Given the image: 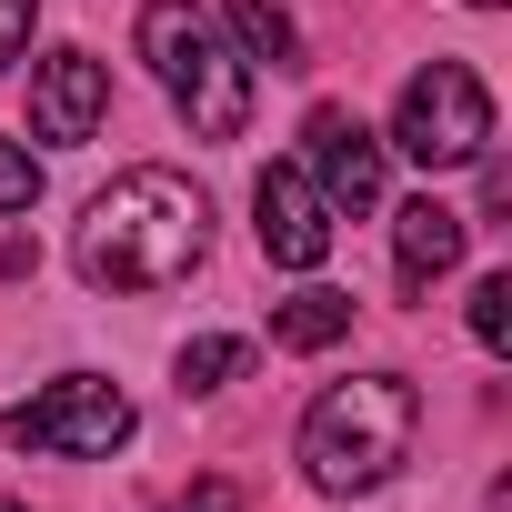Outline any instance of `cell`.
<instances>
[{"label":"cell","mask_w":512,"mask_h":512,"mask_svg":"<svg viewBox=\"0 0 512 512\" xmlns=\"http://www.w3.org/2000/svg\"><path fill=\"white\" fill-rule=\"evenodd\" d=\"M462 241H472V221H462L452 201H432V191H422V201H402V211H392V251H402V292H432V282H442V272L462 262Z\"/></svg>","instance_id":"cell-9"},{"label":"cell","mask_w":512,"mask_h":512,"mask_svg":"<svg viewBox=\"0 0 512 512\" xmlns=\"http://www.w3.org/2000/svg\"><path fill=\"white\" fill-rule=\"evenodd\" d=\"M101 111H111V71L91 61V51H51L41 71H31V131L41 141H91L101 131Z\"/></svg>","instance_id":"cell-8"},{"label":"cell","mask_w":512,"mask_h":512,"mask_svg":"<svg viewBox=\"0 0 512 512\" xmlns=\"http://www.w3.org/2000/svg\"><path fill=\"white\" fill-rule=\"evenodd\" d=\"M221 21L241 31V51H251V61L302 71V31H292V11H272V0H221Z\"/></svg>","instance_id":"cell-11"},{"label":"cell","mask_w":512,"mask_h":512,"mask_svg":"<svg viewBox=\"0 0 512 512\" xmlns=\"http://www.w3.org/2000/svg\"><path fill=\"white\" fill-rule=\"evenodd\" d=\"M412 432H422L412 382L402 372H352L302 412V472L322 492H372V482H392L412 462Z\"/></svg>","instance_id":"cell-2"},{"label":"cell","mask_w":512,"mask_h":512,"mask_svg":"<svg viewBox=\"0 0 512 512\" xmlns=\"http://www.w3.org/2000/svg\"><path fill=\"white\" fill-rule=\"evenodd\" d=\"M0 442L11 452H41V462H101L131 442V392L101 382V372H61L51 392L0 412Z\"/></svg>","instance_id":"cell-4"},{"label":"cell","mask_w":512,"mask_h":512,"mask_svg":"<svg viewBox=\"0 0 512 512\" xmlns=\"http://www.w3.org/2000/svg\"><path fill=\"white\" fill-rule=\"evenodd\" d=\"M31 51V0H0V71Z\"/></svg>","instance_id":"cell-15"},{"label":"cell","mask_w":512,"mask_h":512,"mask_svg":"<svg viewBox=\"0 0 512 512\" xmlns=\"http://www.w3.org/2000/svg\"><path fill=\"white\" fill-rule=\"evenodd\" d=\"M71 251H81L91 292H121V302L171 292V282L201 272V251H211V201L181 171H121L111 191H91Z\"/></svg>","instance_id":"cell-1"},{"label":"cell","mask_w":512,"mask_h":512,"mask_svg":"<svg viewBox=\"0 0 512 512\" xmlns=\"http://www.w3.org/2000/svg\"><path fill=\"white\" fill-rule=\"evenodd\" d=\"M171 512H241V482H191Z\"/></svg>","instance_id":"cell-16"},{"label":"cell","mask_w":512,"mask_h":512,"mask_svg":"<svg viewBox=\"0 0 512 512\" xmlns=\"http://www.w3.org/2000/svg\"><path fill=\"white\" fill-rule=\"evenodd\" d=\"M342 332H352V292H302V302L272 312V342L282 352H332Z\"/></svg>","instance_id":"cell-10"},{"label":"cell","mask_w":512,"mask_h":512,"mask_svg":"<svg viewBox=\"0 0 512 512\" xmlns=\"http://www.w3.org/2000/svg\"><path fill=\"white\" fill-rule=\"evenodd\" d=\"M392 141L422 161V171H462L492 151V91L462 71V61H432L402 81V111H392Z\"/></svg>","instance_id":"cell-5"},{"label":"cell","mask_w":512,"mask_h":512,"mask_svg":"<svg viewBox=\"0 0 512 512\" xmlns=\"http://www.w3.org/2000/svg\"><path fill=\"white\" fill-rule=\"evenodd\" d=\"M0 512H21V502H11V492H0Z\"/></svg>","instance_id":"cell-18"},{"label":"cell","mask_w":512,"mask_h":512,"mask_svg":"<svg viewBox=\"0 0 512 512\" xmlns=\"http://www.w3.org/2000/svg\"><path fill=\"white\" fill-rule=\"evenodd\" d=\"M251 211H262V262H282V272H322L332 262V201L312 191V171H292V161H272L262 181H251Z\"/></svg>","instance_id":"cell-6"},{"label":"cell","mask_w":512,"mask_h":512,"mask_svg":"<svg viewBox=\"0 0 512 512\" xmlns=\"http://www.w3.org/2000/svg\"><path fill=\"white\" fill-rule=\"evenodd\" d=\"M141 61L181 101L191 141H241L251 131V71L221 51L211 11H191V0H151V11H141Z\"/></svg>","instance_id":"cell-3"},{"label":"cell","mask_w":512,"mask_h":512,"mask_svg":"<svg viewBox=\"0 0 512 512\" xmlns=\"http://www.w3.org/2000/svg\"><path fill=\"white\" fill-rule=\"evenodd\" d=\"M31 262H41V251H31V241H21V231H0V282H21V272H31Z\"/></svg>","instance_id":"cell-17"},{"label":"cell","mask_w":512,"mask_h":512,"mask_svg":"<svg viewBox=\"0 0 512 512\" xmlns=\"http://www.w3.org/2000/svg\"><path fill=\"white\" fill-rule=\"evenodd\" d=\"M302 141H312V191H322L332 211H372V201H382V141H372L352 111L322 101V111L302 121Z\"/></svg>","instance_id":"cell-7"},{"label":"cell","mask_w":512,"mask_h":512,"mask_svg":"<svg viewBox=\"0 0 512 512\" xmlns=\"http://www.w3.org/2000/svg\"><path fill=\"white\" fill-rule=\"evenodd\" d=\"M241 362H251L241 342H221V332H201V342H181V362H171V372H181V392H221V382H231Z\"/></svg>","instance_id":"cell-12"},{"label":"cell","mask_w":512,"mask_h":512,"mask_svg":"<svg viewBox=\"0 0 512 512\" xmlns=\"http://www.w3.org/2000/svg\"><path fill=\"white\" fill-rule=\"evenodd\" d=\"M472 11H492V0H472Z\"/></svg>","instance_id":"cell-19"},{"label":"cell","mask_w":512,"mask_h":512,"mask_svg":"<svg viewBox=\"0 0 512 512\" xmlns=\"http://www.w3.org/2000/svg\"><path fill=\"white\" fill-rule=\"evenodd\" d=\"M472 342L482 352H512V272H482L472 282Z\"/></svg>","instance_id":"cell-13"},{"label":"cell","mask_w":512,"mask_h":512,"mask_svg":"<svg viewBox=\"0 0 512 512\" xmlns=\"http://www.w3.org/2000/svg\"><path fill=\"white\" fill-rule=\"evenodd\" d=\"M31 201H41V161L21 141H0V211H31Z\"/></svg>","instance_id":"cell-14"}]
</instances>
